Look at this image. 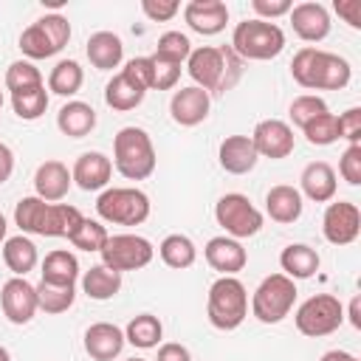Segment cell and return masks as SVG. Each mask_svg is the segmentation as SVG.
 <instances>
[{
  "mask_svg": "<svg viewBox=\"0 0 361 361\" xmlns=\"http://www.w3.org/2000/svg\"><path fill=\"white\" fill-rule=\"evenodd\" d=\"M288 17H290V28H293V34L299 37V39H305V42H322L327 34H330V11L322 6V3H313V0H307V3H296L290 11H288Z\"/></svg>",
  "mask_w": 361,
  "mask_h": 361,
  "instance_id": "2e32d148",
  "label": "cell"
},
{
  "mask_svg": "<svg viewBox=\"0 0 361 361\" xmlns=\"http://www.w3.org/2000/svg\"><path fill=\"white\" fill-rule=\"evenodd\" d=\"M0 361H11V355H8V350H6V347H0Z\"/></svg>",
  "mask_w": 361,
  "mask_h": 361,
  "instance_id": "6f0895ef",
  "label": "cell"
},
{
  "mask_svg": "<svg viewBox=\"0 0 361 361\" xmlns=\"http://www.w3.org/2000/svg\"><path fill=\"white\" fill-rule=\"evenodd\" d=\"M76 299V285H59L39 279L37 285V305L45 313H65Z\"/></svg>",
  "mask_w": 361,
  "mask_h": 361,
  "instance_id": "d590c367",
  "label": "cell"
},
{
  "mask_svg": "<svg viewBox=\"0 0 361 361\" xmlns=\"http://www.w3.org/2000/svg\"><path fill=\"white\" fill-rule=\"evenodd\" d=\"M0 305L11 324H28L34 319V313L39 310L37 285H31L25 276H11L0 290Z\"/></svg>",
  "mask_w": 361,
  "mask_h": 361,
  "instance_id": "5bb4252c",
  "label": "cell"
},
{
  "mask_svg": "<svg viewBox=\"0 0 361 361\" xmlns=\"http://www.w3.org/2000/svg\"><path fill=\"white\" fill-rule=\"evenodd\" d=\"M149 62H152V87L149 90H169V87H175L178 85V79H180V65H175V62H166V59H161V56H149Z\"/></svg>",
  "mask_w": 361,
  "mask_h": 361,
  "instance_id": "ee69618b",
  "label": "cell"
},
{
  "mask_svg": "<svg viewBox=\"0 0 361 361\" xmlns=\"http://www.w3.org/2000/svg\"><path fill=\"white\" fill-rule=\"evenodd\" d=\"M293 302H296V282L285 274H271L251 293V313L262 324H279L293 310Z\"/></svg>",
  "mask_w": 361,
  "mask_h": 361,
  "instance_id": "52a82bcc",
  "label": "cell"
},
{
  "mask_svg": "<svg viewBox=\"0 0 361 361\" xmlns=\"http://www.w3.org/2000/svg\"><path fill=\"white\" fill-rule=\"evenodd\" d=\"M338 175L350 186H358L361 183V144H350L341 152V158H338Z\"/></svg>",
  "mask_w": 361,
  "mask_h": 361,
  "instance_id": "f6af8a7d",
  "label": "cell"
},
{
  "mask_svg": "<svg viewBox=\"0 0 361 361\" xmlns=\"http://www.w3.org/2000/svg\"><path fill=\"white\" fill-rule=\"evenodd\" d=\"M296 330L307 338H322L344 324V305L333 293H316L296 307Z\"/></svg>",
  "mask_w": 361,
  "mask_h": 361,
  "instance_id": "9c48e42d",
  "label": "cell"
},
{
  "mask_svg": "<svg viewBox=\"0 0 361 361\" xmlns=\"http://www.w3.org/2000/svg\"><path fill=\"white\" fill-rule=\"evenodd\" d=\"M302 195L296 186H288V183H276L265 192V212L274 223H282V226H290L302 217Z\"/></svg>",
  "mask_w": 361,
  "mask_h": 361,
  "instance_id": "cb8c5ba5",
  "label": "cell"
},
{
  "mask_svg": "<svg viewBox=\"0 0 361 361\" xmlns=\"http://www.w3.org/2000/svg\"><path fill=\"white\" fill-rule=\"evenodd\" d=\"M161 336H164V324H161V319L152 316V313H138V316H133V319L127 322V327H124V341H130V344L138 347V350H152V347H158Z\"/></svg>",
  "mask_w": 361,
  "mask_h": 361,
  "instance_id": "d6a6232c",
  "label": "cell"
},
{
  "mask_svg": "<svg viewBox=\"0 0 361 361\" xmlns=\"http://www.w3.org/2000/svg\"><path fill=\"white\" fill-rule=\"evenodd\" d=\"M214 220L217 226H223L226 237H234V240L254 237L262 228V212L243 192H226L214 203Z\"/></svg>",
  "mask_w": 361,
  "mask_h": 361,
  "instance_id": "30bf717a",
  "label": "cell"
},
{
  "mask_svg": "<svg viewBox=\"0 0 361 361\" xmlns=\"http://www.w3.org/2000/svg\"><path fill=\"white\" fill-rule=\"evenodd\" d=\"M186 71L195 82V87L212 93H226L228 87H234V82L243 73V59L231 51V45H200L192 48L189 59H186Z\"/></svg>",
  "mask_w": 361,
  "mask_h": 361,
  "instance_id": "7a4b0ae2",
  "label": "cell"
},
{
  "mask_svg": "<svg viewBox=\"0 0 361 361\" xmlns=\"http://www.w3.org/2000/svg\"><path fill=\"white\" fill-rule=\"evenodd\" d=\"M73 178H71V169L62 164V161H42L34 172V195L42 197L45 203H59L68 189H71Z\"/></svg>",
  "mask_w": 361,
  "mask_h": 361,
  "instance_id": "7402d4cb",
  "label": "cell"
},
{
  "mask_svg": "<svg viewBox=\"0 0 361 361\" xmlns=\"http://www.w3.org/2000/svg\"><path fill=\"white\" fill-rule=\"evenodd\" d=\"M141 11L152 23H166L180 11V3L178 0H141Z\"/></svg>",
  "mask_w": 361,
  "mask_h": 361,
  "instance_id": "7dc6e473",
  "label": "cell"
},
{
  "mask_svg": "<svg viewBox=\"0 0 361 361\" xmlns=\"http://www.w3.org/2000/svg\"><path fill=\"white\" fill-rule=\"evenodd\" d=\"M85 214L76 206L68 203H48L45 209V223H42V237H71Z\"/></svg>",
  "mask_w": 361,
  "mask_h": 361,
  "instance_id": "1f68e13d",
  "label": "cell"
},
{
  "mask_svg": "<svg viewBox=\"0 0 361 361\" xmlns=\"http://www.w3.org/2000/svg\"><path fill=\"white\" fill-rule=\"evenodd\" d=\"M302 189L299 195H305L307 200L313 203H330L336 197V189H338V180H336V169L327 164V161H313L302 169V178H299Z\"/></svg>",
  "mask_w": 361,
  "mask_h": 361,
  "instance_id": "603a6c76",
  "label": "cell"
},
{
  "mask_svg": "<svg viewBox=\"0 0 361 361\" xmlns=\"http://www.w3.org/2000/svg\"><path fill=\"white\" fill-rule=\"evenodd\" d=\"M82 290H85L90 299H96V302H107V299H113V296L121 290V274L99 262V265H93L90 271H85V276H82Z\"/></svg>",
  "mask_w": 361,
  "mask_h": 361,
  "instance_id": "4dcf8cb0",
  "label": "cell"
},
{
  "mask_svg": "<svg viewBox=\"0 0 361 361\" xmlns=\"http://www.w3.org/2000/svg\"><path fill=\"white\" fill-rule=\"evenodd\" d=\"M319 361H358L353 353H347V350H327Z\"/></svg>",
  "mask_w": 361,
  "mask_h": 361,
  "instance_id": "db71d44e",
  "label": "cell"
},
{
  "mask_svg": "<svg viewBox=\"0 0 361 361\" xmlns=\"http://www.w3.org/2000/svg\"><path fill=\"white\" fill-rule=\"evenodd\" d=\"M251 144L259 158H271V161L288 158L296 147L293 127L282 118H262V121H257V127L251 133Z\"/></svg>",
  "mask_w": 361,
  "mask_h": 361,
  "instance_id": "7c38bea8",
  "label": "cell"
},
{
  "mask_svg": "<svg viewBox=\"0 0 361 361\" xmlns=\"http://www.w3.org/2000/svg\"><path fill=\"white\" fill-rule=\"evenodd\" d=\"M107 228L99 223V220H90V217H85L82 223H79V228L68 237V243L73 245V248H79V251H102V245L107 243Z\"/></svg>",
  "mask_w": 361,
  "mask_h": 361,
  "instance_id": "60d3db41",
  "label": "cell"
},
{
  "mask_svg": "<svg viewBox=\"0 0 361 361\" xmlns=\"http://www.w3.org/2000/svg\"><path fill=\"white\" fill-rule=\"evenodd\" d=\"M71 178H73V183H76L82 192L107 189V183H110V178H113V161H110L104 152H99V149L82 152V155L73 161Z\"/></svg>",
  "mask_w": 361,
  "mask_h": 361,
  "instance_id": "e0dca14e",
  "label": "cell"
},
{
  "mask_svg": "<svg viewBox=\"0 0 361 361\" xmlns=\"http://www.w3.org/2000/svg\"><path fill=\"white\" fill-rule=\"evenodd\" d=\"M361 231V212L350 200H336L327 203L324 217H322V234L330 245H350L355 243Z\"/></svg>",
  "mask_w": 361,
  "mask_h": 361,
  "instance_id": "4fadbf2b",
  "label": "cell"
},
{
  "mask_svg": "<svg viewBox=\"0 0 361 361\" xmlns=\"http://www.w3.org/2000/svg\"><path fill=\"white\" fill-rule=\"evenodd\" d=\"M42 85V73L34 62L28 59H17L6 68V87L11 93H20V90H31V87H39Z\"/></svg>",
  "mask_w": 361,
  "mask_h": 361,
  "instance_id": "f35d334b",
  "label": "cell"
},
{
  "mask_svg": "<svg viewBox=\"0 0 361 361\" xmlns=\"http://www.w3.org/2000/svg\"><path fill=\"white\" fill-rule=\"evenodd\" d=\"M3 262H6V268L14 276H25L28 271H34L37 262H39V254H37L34 240L25 237V234L6 237V243H3Z\"/></svg>",
  "mask_w": 361,
  "mask_h": 361,
  "instance_id": "83f0119b",
  "label": "cell"
},
{
  "mask_svg": "<svg viewBox=\"0 0 361 361\" xmlns=\"http://www.w3.org/2000/svg\"><path fill=\"white\" fill-rule=\"evenodd\" d=\"M149 197L135 186H110L96 197V214L113 226H141L149 217Z\"/></svg>",
  "mask_w": 361,
  "mask_h": 361,
  "instance_id": "8992f818",
  "label": "cell"
},
{
  "mask_svg": "<svg viewBox=\"0 0 361 361\" xmlns=\"http://www.w3.org/2000/svg\"><path fill=\"white\" fill-rule=\"evenodd\" d=\"M322 113H330V107H327V102L322 99V96H316V93H302V96H296L293 102H290V107H288V116H290V121L302 130L307 121H313L316 116H322Z\"/></svg>",
  "mask_w": 361,
  "mask_h": 361,
  "instance_id": "7bdbcfd3",
  "label": "cell"
},
{
  "mask_svg": "<svg viewBox=\"0 0 361 361\" xmlns=\"http://www.w3.org/2000/svg\"><path fill=\"white\" fill-rule=\"evenodd\" d=\"M144 96H147V90L138 87V85H135L127 73H121V71L104 85V102H107V107H113V110H118V113L135 110V107L144 102Z\"/></svg>",
  "mask_w": 361,
  "mask_h": 361,
  "instance_id": "f1b7e54d",
  "label": "cell"
},
{
  "mask_svg": "<svg viewBox=\"0 0 361 361\" xmlns=\"http://www.w3.org/2000/svg\"><path fill=\"white\" fill-rule=\"evenodd\" d=\"M124 330L110 322H96L85 330V353L93 361H113L124 350Z\"/></svg>",
  "mask_w": 361,
  "mask_h": 361,
  "instance_id": "ffe728a7",
  "label": "cell"
},
{
  "mask_svg": "<svg viewBox=\"0 0 361 361\" xmlns=\"http://www.w3.org/2000/svg\"><path fill=\"white\" fill-rule=\"evenodd\" d=\"M45 209L48 203L37 195L20 197L14 206V223L20 226L23 234H39L42 237V223H45Z\"/></svg>",
  "mask_w": 361,
  "mask_h": 361,
  "instance_id": "8d00e7d4",
  "label": "cell"
},
{
  "mask_svg": "<svg viewBox=\"0 0 361 361\" xmlns=\"http://www.w3.org/2000/svg\"><path fill=\"white\" fill-rule=\"evenodd\" d=\"M192 54V42L186 34L180 31H164L158 37V45H155V56L166 59V62H175V65H183Z\"/></svg>",
  "mask_w": 361,
  "mask_h": 361,
  "instance_id": "b9f144b4",
  "label": "cell"
},
{
  "mask_svg": "<svg viewBox=\"0 0 361 361\" xmlns=\"http://www.w3.org/2000/svg\"><path fill=\"white\" fill-rule=\"evenodd\" d=\"M121 73H127L138 87H144V90H149L152 87V62H149V56H135V59H130L124 68H121Z\"/></svg>",
  "mask_w": 361,
  "mask_h": 361,
  "instance_id": "c3c4849f",
  "label": "cell"
},
{
  "mask_svg": "<svg viewBox=\"0 0 361 361\" xmlns=\"http://www.w3.org/2000/svg\"><path fill=\"white\" fill-rule=\"evenodd\" d=\"M155 361H192V355H189V350L183 344L166 341V344L158 347V358Z\"/></svg>",
  "mask_w": 361,
  "mask_h": 361,
  "instance_id": "816d5d0a",
  "label": "cell"
},
{
  "mask_svg": "<svg viewBox=\"0 0 361 361\" xmlns=\"http://www.w3.org/2000/svg\"><path fill=\"white\" fill-rule=\"evenodd\" d=\"M217 161L228 175H248L257 166L259 155L251 144V135H228L217 147Z\"/></svg>",
  "mask_w": 361,
  "mask_h": 361,
  "instance_id": "44dd1931",
  "label": "cell"
},
{
  "mask_svg": "<svg viewBox=\"0 0 361 361\" xmlns=\"http://www.w3.org/2000/svg\"><path fill=\"white\" fill-rule=\"evenodd\" d=\"M302 133H305L307 144H313V147H330V144L338 141V118H336V113H322L313 121H307L302 127Z\"/></svg>",
  "mask_w": 361,
  "mask_h": 361,
  "instance_id": "ab89813d",
  "label": "cell"
},
{
  "mask_svg": "<svg viewBox=\"0 0 361 361\" xmlns=\"http://www.w3.org/2000/svg\"><path fill=\"white\" fill-rule=\"evenodd\" d=\"M158 254H161L164 265H169L175 271H183V268L195 265V259H197V248H195V243L186 234H169V237H164L161 245H158Z\"/></svg>",
  "mask_w": 361,
  "mask_h": 361,
  "instance_id": "e575fe53",
  "label": "cell"
},
{
  "mask_svg": "<svg viewBox=\"0 0 361 361\" xmlns=\"http://www.w3.org/2000/svg\"><path fill=\"white\" fill-rule=\"evenodd\" d=\"M124 361H147V358H135V355H133V358H124Z\"/></svg>",
  "mask_w": 361,
  "mask_h": 361,
  "instance_id": "680465c9",
  "label": "cell"
},
{
  "mask_svg": "<svg viewBox=\"0 0 361 361\" xmlns=\"http://www.w3.org/2000/svg\"><path fill=\"white\" fill-rule=\"evenodd\" d=\"M11 172H14V152L8 144L0 141V183H6L11 178Z\"/></svg>",
  "mask_w": 361,
  "mask_h": 361,
  "instance_id": "f5cc1de1",
  "label": "cell"
},
{
  "mask_svg": "<svg viewBox=\"0 0 361 361\" xmlns=\"http://www.w3.org/2000/svg\"><path fill=\"white\" fill-rule=\"evenodd\" d=\"M290 76L296 85H302L307 90H341L350 85L353 68L344 56H338L333 51L305 45L290 59Z\"/></svg>",
  "mask_w": 361,
  "mask_h": 361,
  "instance_id": "6da1fadb",
  "label": "cell"
},
{
  "mask_svg": "<svg viewBox=\"0 0 361 361\" xmlns=\"http://www.w3.org/2000/svg\"><path fill=\"white\" fill-rule=\"evenodd\" d=\"M322 259H319V251L305 245V243H290L282 248L279 254V268L285 276H290L293 282L296 279H310L316 271H319Z\"/></svg>",
  "mask_w": 361,
  "mask_h": 361,
  "instance_id": "4316f807",
  "label": "cell"
},
{
  "mask_svg": "<svg viewBox=\"0 0 361 361\" xmlns=\"http://www.w3.org/2000/svg\"><path fill=\"white\" fill-rule=\"evenodd\" d=\"M155 147L144 127H121L113 138V166L127 180H144L155 172Z\"/></svg>",
  "mask_w": 361,
  "mask_h": 361,
  "instance_id": "3957f363",
  "label": "cell"
},
{
  "mask_svg": "<svg viewBox=\"0 0 361 361\" xmlns=\"http://www.w3.org/2000/svg\"><path fill=\"white\" fill-rule=\"evenodd\" d=\"M251 8L257 11V20L274 23L276 17H285L293 8V3L290 0H251Z\"/></svg>",
  "mask_w": 361,
  "mask_h": 361,
  "instance_id": "681fc988",
  "label": "cell"
},
{
  "mask_svg": "<svg viewBox=\"0 0 361 361\" xmlns=\"http://www.w3.org/2000/svg\"><path fill=\"white\" fill-rule=\"evenodd\" d=\"M333 8L350 28H361V0H336Z\"/></svg>",
  "mask_w": 361,
  "mask_h": 361,
  "instance_id": "f907efd6",
  "label": "cell"
},
{
  "mask_svg": "<svg viewBox=\"0 0 361 361\" xmlns=\"http://www.w3.org/2000/svg\"><path fill=\"white\" fill-rule=\"evenodd\" d=\"M0 110H3V90H0Z\"/></svg>",
  "mask_w": 361,
  "mask_h": 361,
  "instance_id": "91938a15",
  "label": "cell"
},
{
  "mask_svg": "<svg viewBox=\"0 0 361 361\" xmlns=\"http://www.w3.org/2000/svg\"><path fill=\"white\" fill-rule=\"evenodd\" d=\"M6 231H8V223H6V217L0 214V243H6Z\"/></svg>",
  "mask_w": 361,
  "mask_h": 361,
  "instance_id": "9f6ffc18",
  "label": "cell"
},
{
  "mask_svg": "<svg viewBox=\"0 0 361 361\" xmlns=\"http://www.w3.org/2000/svg\"><path fill=\"white\" fill-rule=\"evenodd\" d=\"M336 118H338V138L350 144H361V107H350Z\"/></svg>",
  "mask_w": 361,
  "mask_h": 361,
  "instance_id": "bcb514c9",
  "label": "cell"
},
{
  "mask_svg": "<svg viewBox=\"0 0 361 361\" xmlns=\"http://www.w3.org/2000/svg\"><path fill=\"white\" fill-rule=\"evenodd\" d=\"M99 254H102V265L124 274V271L147 268L155 257V248L141 234H110Z\"/></svg>",
  "mask_w": 361,
  "mask_h": 361,
  "instance_id": "8fae6325",
  "label": "cell"
},
{
  "mask_svg": "<svg viewBox=\"0 0 361 361\" xmlns=\"http://www.w3.org/2000/svg\"><path fill=\"white\" fill-rule=\"evenodd\" d=\"M203 257L214 271H220V276H234L248 262V251L243 248V243L234 237H226V234L212 237L203 248Z\"/></svg>",
  "mask_w": 361,
  "mask_h": 361,
  "instance_id": "d6986e66",
  "label": "cell"
},
{
  "mask_svg": "<svg viewBox=\"0 0 361 361\" xmlns=\"http://www.w3.org/2000/svg\"><path fill=\"white\" fill-rule=\"evenodd\" d=\"M350 322H353V327H361V319H358V296H353V302H350Z\"/></svg>",
  "mask_w": 361,
  "mask_h": 361,
  "instance_id": "11a10c76",
  "label": "cell"
},
{
  "mask_svg": "<svg viewBox=\"0 0 361 361\" xmlns=\"http://www.w3.org/2000/svg\"><path fill=\"white\" fill-rule=\"evenodd\" d=\"M82 82H85V71L76 59H59L48 73V90L56 96H65V99L79 93Z\"/></svg>",
  "mask_w": 361,
  "mask_h": 361,
  "instance_id": "836d02e7",
  "label": "cell"
},
{
  "mask_svg": "<svg viewBox=\"0 0 361 361\" xmlns=\"http://www.w3.org/2000/svg\"><path fill=\"white\" fill-rule=\"evenodd\" d=\"M85 54L96 71H113L124 59V42L113 31H96V34H90Z\"/></svg>",
  "mask_w": 361,
  "mask_h": 361,
  "instance_id": "d4e9b609",
  "label": "cell"
},
{
  "mask_svg": "<svg viewBox=\"0 0 361 361\" xmlns=\"http://www.w3.org/2000/svg\"><path fill=\"white\" fill-rule=\"evenodd\" d=\"M209 110H212V96L195 85L175 90L169 99V116L180 127H197L200 121L209 118Z\"/></svg>",
  "mask_w": 361,
  "mask_h": 361,
  "instance_id": "9a60e30c",
  "label": "cell"
},
{
  "mask_svg": "<svg viewBox=\"0 0 361 361\" xmlns=\"http://www.w3.org/2000/svg\"><path fill=\"white\" fill-rule=\"evenodd\" d=\"M285 48V31L276 23L268 20H243L234 25L231 31V51L240 59H254V62H265L279 56Z\"/></svg>",
  "mask_w": 361,
  "mask_h": 361,
  "instance_id": "277c9868",
  "label": "cell"
},
{
  "mask_svg": "<svg viewBox=\"0 0 361 361\" xmlns=\"http://www.w3.org/2000/svg\"><path fill=\"white\" fill-rule=\"evenodd\" d=\"M56 127L68 138H85L96 127V110L87 102H79V99L65 102L56 113Z\"/></svg>",
  "mask_w": 361,
  "mask_h": 361,
  "instance_id": "484cf974",
  "label": "cell"
},
{
  "mask_svg": "<svg viewBox=\"0 0 361 361\" xmlns=\"http://www.w3.org/2000/svg\"><path fill=\"white\" fill-rule=\"evenodd\" d=\"M183 20L195 34L214 37L228 23V6L223 0H189L183 6Z\"/></svg>",
  "mask_w": 361,
  "mask_h": 361,
  "instance_id": "ac0fdd59",
  "label": "cell"
},
{
  "mask_svg": "<svg viewBox=\"0 0 361 361\" xmlns=\"http://www.w3.org/2000/svg\"><path fill=\"white\" fill-rule=\"evenodd\" d=\"M206 316L217 330H237L248 316V293L237 276H220L206 296Z\"/></svg>",
  "mask_w": 361,
  "mask_h": 361,
  "instance_id": "5b68a950",
  "label": "cell"
},
{
  "mask_svg": "<svg viewBox=\"0 0 361 361\" xmlns=\"http://www.w3.org/2000/svg\"><path fill=\"white\" fill-rule=\"evenodd\" d=\"M68 39H71V23L62 14H45L20 34V51L28 56V62L48 59L59 54L68 45Z\"/></svg>",
  "mask_w": 361,
  "mask_h": 361,
  "instance_id": "ba28073f",
  "label": "cell"
},
{
  "mask_svg": "<svg viewBox=\"0 0 361 361\" xmlns=\"http://www.w3.org/2000/svg\"><path fill=\"white\" fill-rule=\"evenodd\" d=\"M42 279L59 285H76L79 279V259L68 248H54L42 259Z\"/></svg>",
  "mask_w": 361,
  "mask_h": 361,
  "instance_id": "f546056e",
  "label": "cell"
},
{
  "mask_svg": "<svg viewBox=\"0 0 361 361\" xmlns=\"http://www.w3.org/2000/svg\"><path fill=\"white\" fill-rule=\"evenodd\" d=\"M11 107H14L17 118H23V121H37V118L48 110V90H45V85L31 87V90L11 93Z\"/></svg>",
  "mask_w": 361,
  "mask_h": 361,
  "instance_id": "74e56055",
  "label": "cell"
}]
</instances>
